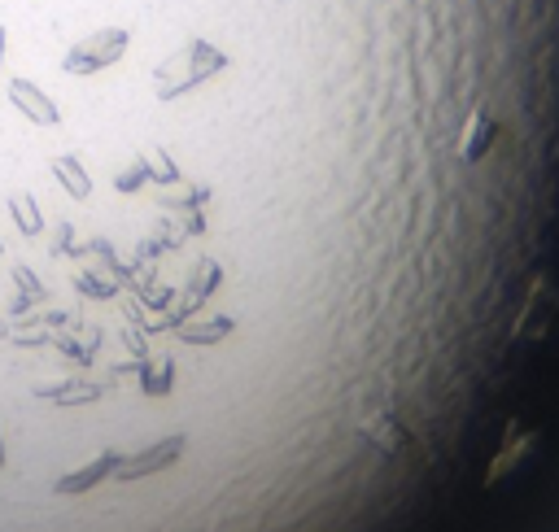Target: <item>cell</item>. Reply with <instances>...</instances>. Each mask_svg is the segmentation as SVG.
<instances>
[{"label":"cell","mask_w":559,"mask_h":532,"mask_svg":"<svg viewBox=\"0 0 559 532\" xmlns=\"http://www.w3.org/2000/svg\"><path fill=\"white\" fill-rule=\"evenodd\" d=\"M223 66H228V57H223L210 40H188L180 53H171L158 66V75H153V92H158L162 101H171V96H184V92L201 88V83H206L210 75H219Z\"/></svg>","instance_id":"obj_1"},{"label":"cell","mask_w":559,"mask_h":532,"mask_svg":"<svg viewBox=\"0 0 559 532\" xmlns=\"http://www.w3.org/2000/svg\"><path fill=\"white\" fill-rule=\"evenodd\" d=\"M123 53H127V31L105 27V31L88 35V40H79L75 48H70V53L62 57V70L66 75H97V70L114 66Z\"/></svg>","instance_id":"obj_2"},{"label":"cell","mask_w":559,"mask_h":532,"mask_svg":"<svg viewBox=\"0 0 559 532\" xmlns=\"http://www.w3.org/2000/svg\"><path fill=\"white\" fill-rule=\"evenodd\" d=\"M180 454H184V437H180V432H175V437H162V441H153L149 450H140V454H127L123 463H118L114 480H140V476H153V471L171 467Z\"/></svg>","instance_id":"obj_3"},{"label":"cell","mask_w":559,"mask_h":532,"mask_svg":"<svg viewBox=\"0 0 559 532\" xmlns=\"http://www.w3.org/2000/svg\"><path fill=\"white\" fill-rule=\"evenodd\" d=\"M9 96H14V105H18V110L27 114V118H35L40 127H57V118H62V114H57V105L49 101V96H44L40 88H35V83H27V79H14V83H9Z\"/></svg>","instance_id":"obj_4"},{"label":"cell","mask_w":559,"mask_h":532,"mask_svg":"<svg viewBox=\"0 0 559 532\" xmlns=\"http://www.w3.org/2000/svg\"><path fill=\"white\" fill-rule=\"evenodd\" d=\"M118 463H123V458L105 450V454H97V458H92V463H83L79 471H70V476H62L53 489H57V493H83V489L101 485L105 476H114V471H118Z\"/></svg>","instance_id":"obj_5"},{"label":"cell","mask_w":559,"mask_h":532,"mask_svg":"<svg viewBox=\"0 0 559 532\" xmlns=\"http://www.w3.org/2000/svg\"><path fill=\"white\" fill-rule=\"evenodd\" d=\"M223 332H232V319H214V323H193V328H184L180 336L193 345H206V341H219Z\"/></svg>","instance_id":"obj_6"},{"label":"cell","mask_w":559,"mask_h":532,"mask_svg":"<svg viewBox=\"0 0 559 532\" xmlns=\"http://www.w3.org/2000/svg\"><path fill=\"white\" fill-rule=\"evenodd\" d=\"M53 171H57V179H62L66 188H75V197H88V175H83L79 166L70 162V157H62V162L53 166Z\"/></svg>","instance_id":"obj_7"},{"label":"cell","mask_w":559,"mask_h":532,"mask_svg":"<svg viewBox=\"0 0 559 532\" xmlns=\"http://www.w3.org/2000/svg\"><path fill=\"white\" fill-rule=\"evenodd\" d=\"M14 214H18V223H22V232H40V214L27 205V197H14Z\"/></svg>","instance_id":"obj_8"},{"label":"cell","mask_w":559,"mask_h":532,"mask_svg":"<svg viewBox=\"0 0 559 532\" xmlns=\"http://www.w3.org/2000/svg\"><path fill=\"white\" fill-rule=\"evenodd\" d=\"M0 53H5V31H0Z\"/></svg>","instance_id":"obj_9"}]
</instances>
